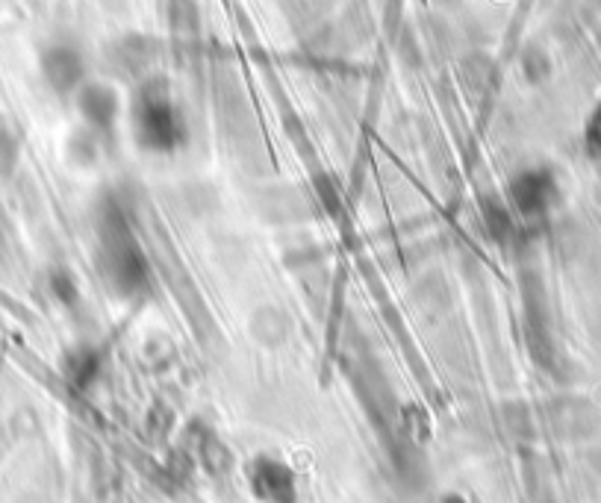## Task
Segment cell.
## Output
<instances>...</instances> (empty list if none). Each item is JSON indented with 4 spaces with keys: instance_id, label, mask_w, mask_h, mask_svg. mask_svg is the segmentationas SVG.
Listing matches in <instances>:
<instances>
[{
    "instance_id": "6da1fadb",
    "label": "cell",
    "mask_w": 601,
    "mask_h": 503,
    "mask_svg": "<svg viewBox=\"0 0 601 503\" xmlns=\"http://www.w3.org/2000/svg\"><path fill=\"white\" fill-rule=\"evenodd\" d=\"M98 262L101 277L115 298L121 301H142L154 286V268L142 248L133 221L118 198H101L98 203Z\"/></svg>"
},
{
    "instance_id": "7a4b0ae2",
    "label": "cell",
    "mask_w": 601,
    "mask_h": 503,
    "mask_svg": "<svg viewBox=\"0 0 601 503\" xmlns=\"http://www.w3.org/2000/svg\"><path fill=\"white\" fill-rule=\"evenodd\" d=\"M133 139L142 151L171 156L189 142V124L163 77H145L130 106Z\"/></svg>"
},
{
    "instance_id": "3957f363",
    "label": "cell",
    "mask_w": 601,
    "mask_h": 503,
    "mask_svg": "<svg viewBox=\"0 0 601 503\" xmlns=\"http://www.w3.org/2000/svg\"><path fill=\"white\" fill-rule=\"evenodd\" d=\"M557 198V183L548 168H522L519 174L510 177L507 183V198L510 209L525 218H540L551 209Z\"/></svg>"
},
{
    "instance_id": "277c9868",
    "label": "cell",
    "mask_w": 601,
    "mask_h": 503,
    "mask_svg": "<svg viewBox=\"0 0 601 503\" xmlns=\"http://www.w3.org/2000/svg\"><path fill=\"white\" fill-rule=\"evenodd\" d=\"M245 477L251 492L263 503H298V477L277 456H254L245 468Z\"/></svg>"
},
{
    "instance_id": "5b68a950",
    "label": "cell",
    "mask_w": 601,
    "mask_h": 503,
    "mask_svg": "<svg viewBox=\"0 0 601 503\" xmlns=\"http://www.w3.org/2000/svg\"><path fill=\"white\" fill-rule=\"evenodd\" d=\"M77 106H80V115H83L89 133L98 139H110L115 133V124H118V95L110 86L86 83L77 92Z\"/></svg>"
},
{
    "instance_id": "8992f818",
    "label": "cell",
    "mask_w": 601,
    "mask_h": 503,
    "mask_svg": "<svg viewBox=\"0 0 601 503\" xmlns=\"http://www.w3.org/2000/svg\"><path fill=\"white\" fill-rule=\"evenodd\" d=\"M42 71H45V80L51 83V89L59 95H71L86 86V62L80 51H74L68 45H56L45 53Z\"/></svg>"
},
{
    "instance_id": "52a82bcc",
    "label": "cell",
    "mask_w": 601,
    "mask_h": 503,
    "mask_svg": "<svg viewBox=\"0 0 601 503\" xmlns=\"http://www.w3.org/2000/svg\"><path fill=\"white\" fill-rule=\"evenodd\" d=\"M189 436H192V453H195V459L201 462V468H204L207 474L221 477V474H227V471H230V465H233V456H230L227 445L221 442L219 436H216L210 427L192 424Z\"/></svg>"
},
{
    "instance_id": "ba28073f",
    "label": "cell",
    "mask_w": 601,
    "mask_h": 503,
    "mask_svg": "<svg viewBox=\"0 0 601 503\" xmlns=\"http://www.w3.org/2000/svg\"><path fill=\"white\" fill-rule=\"evenodd\" d=\"M513 215H516V212L510 209V203L501 201L498 195L481 201V224H484V233H487L490 242H495V245L513 242V236H516V221H513Z\"/></svg>"
},
{
    "instance_id": "9c48e42d",
    "label": "cell",
    "mask_w": 601,
    "mask_h": 503,
    "mask_svg": "<svg viewBox=\"0 0 601 503\" xmlns=\"http://www.w3.org/2000/svg\"><path fill=\"white\" fill-rule=\"evenodd\" d=\"M101 368H104V353L92 351V348H83L71 356V377L77 380V386H89Z\"/></svg>"
},
{
    "instance_id": "30bf717a",
    "label": "cell",
    "mask_w": 601,
    "mask_h": 503,
    "mask_svg": "<svg viewBox=\"0 0 601 503\" xmlns=\"http://www.w3.org/2000/svg\"><path fill=\"white\" fill-rule=\"evenodd\" d=\"M54 286L59 301L68 303V306H77V301H80V289H77V283H74V277H71L68 271H59V274H56Z\"/></svg>"
},
{
    "instance_id": "8fae6325",
    "label": "cell",
    "mask_w": 601,
    "mask_h": 503,
    "mask_svg": "<svg viewBox=\"0 0 601 503\" xmlns=\"http://www.w3.org/2000/svg\"><path fill=\"white\" fill-rule=\"evenodd\" d=\"M316 189H319V198H322V203H328L330 212H336V203L339 201H336V186H333V180L322 174V177L316 180Z\"/></svg>"
}]
</instances>
